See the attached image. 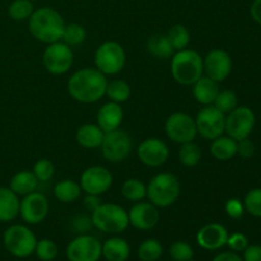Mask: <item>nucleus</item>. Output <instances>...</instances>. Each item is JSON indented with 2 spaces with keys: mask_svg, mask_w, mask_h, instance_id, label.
<instances>
[{
  "mask_svg": "<svg viewBox=\"0 0 261 261\" xmlns=\"http://www.w3.org/2000/svg\"><path fill=\"white\" fill-rule=\"evenodd\" d=\"M228 236V231L223 224L209 223L199 229L196 233V242L201 249L214 251L227 245Z\"/></svg>",
  "mask_w": 261,
  "mask_h": 261,
  "instance_id": "nucleus-19",
  "label": "nucleus"
},
{
  "mask_svg": "<svg viewBox=\"0 0 261 261\" xmlns=\"http://www.w3.org/2000/svg\"><path fill=\"white\" fill-rule=\"evenodd\" d=\"M168 139L177 144L193 142L198 135L195 119L185 112H173L167 117L165 124Z\"/></svg>",
  "mask_w": 261,
  "mask_h": 261,
  "instance_id": "nucleus-11",
  "label": "nucleus"
},
{
  "mask_svg": "<svg viewBox=\"0 0 261 261\" xmlns=\"http://www.w3.org/2000/svg\"><path fill=\"white\" fill-rule=\"evenodd\" d=\"M122 120H124V110L121 105L116 102L110 101L102 105L97 112V125L105 133L119 129L120 125L122 124Z\"/></svg>",
  "mask_w": 261,
  "mask_h": 261,
  "instance_id": "nucleus-20",
  "label": "nucleus"
},
{
  "mask_svg": "<svg viewBox=\"0 0 261 261\" xmlns=\"http://www.w3.org/2000/svg\"><path fill=\"white\" fill-rule=\"evenodd\" d=\"M137 154L143 165L155 168L167 162L170 157V149L168 145L160 138H147L139 144Z\"/></svg>",
  "mask_w": 261,
  "mask_h": 261,
  "instance_id": "nucleus-16",
  "label": "nucleus"
},
{
  "mask_svg": "<svg viewBox=\"0 0 261 261\" xmlns=\"http://www.w3.org/2000/svg\"><path fill=\"white\" fill-rule=\"evenodd\" d=\"M33 10L35 8H33V2L31 0H13L8 7V15L10 19L22 22L30 19Z\"/></svg>",
  "mask_w": 261,
  "mask_h": 261,
  "instance_id": "nucleus-34",
  "label": "nucleus"
},
{
  "mask_svg": "<svg viewBox=\"0 0 261 261\" xmlns=\"http://www.w3.org/2000/svg\"><path fill=\"white\" fill-rule=\"evenodd\" d=\"M163 254V246L158 240L147 239L138 247V257L140 261H157Z\"/></svg>",
  "mask_w": 261,
  "mask_h": 261,
  "instance_id": "nucleus-32",
  "label": "nucleus"
},
{
  "mask_svg": "<svg viewBox=\"0 0 261 261\" xmlns=\"http://www.w3.org/2000/svg\"><path fill=\"white\" fill-rule=\"evenodd\" d=\"M105 132L97 124H84L76 130L75 139L86 149H97L101 147Z\"/></svg>",
  "mask_w": 261,
  "mask_h": 261,
  "instance_id": "nucleus-23",
  "label": "nucleus"
},
{
  "mask_svg": "<svg viewBox=\"0 0 261 261\" xmlns=\"http://www.w3.org/2000/svg\"><path fill=\"white\" fill-rule=\"evenodd\" d=\"M198 134L206 140H214L223 135L226 129V115L213 105L204 106L195 117Z\"/></svg>",
  "mask_w": 261,
  "mask_h": 261,
  "instance_id": "nucleus-10",
  "label": "nucleus"
},
{
  "mask_svg": "<svg viewBox=\"0 0 261 261\" xmlns=\"http://www.w3.org/2000/svg\"><path fill=\"white\" fill-rule=\"evenodd\" d=\"M237 102H239L237 94L233 91H231V89H224V91H219L213 106L217 107L219 111L223 112L224 115H227L232 110L236 109Z\"/></svg>",
  "mask_w": 261,
  "mask_h": 261,
  "instance_id": "nucleus-36",
  "label": "nucleus"
},
{
  "mask_svg": "<svg viewBox=\"0 0 261 261\" xmlns=\"http://www.w3.org/2000/svg\"><path fill=\"white\" fill-rule=\"evenodd\" d=\"M129 223L139 231H150L158 224L160 211L150 201H138L127 212Z\"/></svg>",
  "mask_w": 261,
  "mask_h": 261,
  "instance_id": "nucleus-18",
  "label": "nucleus"
},
{
  "mask_svg": "<svg viewBox=\"0 0 261 261\" xmlns=\"http://www.w3.org/2000/svg\"><path fill=\"white\" fill-rule=\"evenodd\" d=\"M65 22L60 13L50 7H41L33 10L28 19L31 35L40 42L50 45L63 38Z\"/></svg>",
  "mask_w": 261,
  "mask_h": 261,
  "instance_id": "nucleus-2",
  "label": "nucleus"
},
{
  "mask_svg": "<svg viewBox=\"0 0 261 261\" xmlns=\"http://www.w3.org/2000/svg\"><path fill=\"white\" fill-rule=\"evenodd\" d=\"M244 206L245 211L251 216L261 217V188H256L250 190L249 193L245 195L244 199Z\"/></svg>",
  "mask_w": 261,
  "mask_h": 261,
  "instance_id": "nucleus-39",
  "label": "nucleus"
},
{
  "mask_svg": "<svg viewBox=\"0 0 261 261\" xmlns=\"http://www.w3.org/2000/svg\"><path fill=\"white\" fill-rule=\"evenodd\" d=\"M87 31L79 23H69L65 24L61 41L65 42L68 46H79L86 41Z\"/></svg>",
  "mask_w": 261,
  "mask_h": 261,
  "instance_id": "nucleus-35",
  "label": "nucleus"
},
{
  "mask_svg": "<svg viewBox=\"0 0 261 261\" xmlns=\"http://www.w3.org/2000/svg\"><path fill=\"white\" fill-rule=\"evenodd\" d=\"M189 261H195V260H193V259H191V260H189Z\"/></svg>",
  "mask_w": 261,
  "mask_h": 261,
  "instance_id": "nucleus-49",
  "label": "nucleus"
},
{
  "mask_svg": "<svg viewBox=\"0 0 261 261\" xmlns=\"http://www.w3.org/2000/svg\"><path fill=\"white\" fill-rule=\"evenodd\" d=\"M92 226L107 234H120L129 227V214L114 203H101L91 216Z\"/></svg>",
  "mask_w": 261,
  "mask_h": 261,
  "instance_id": "nucleus-4",
  "label": "nucleus"
},
{
  "mask_svg": "<svg viewBox=\"0 0 261 261\" xmlns=\"http://www.w3.org/2000/svg\"><path fill=\"white\" fill-rule=\"evenodd\" d=\"M212 261H244L241 256L236 254L233 251H226V252H221V254L217 255Z\"/></svg>",
  "mask_w": 261,
  "mask_h": 261,
  "instance_id": "nucleus-47",
  "label": "nucleus"
},
{
  "mask_svg": "<svg viewBox=\"0 0 261 261\" xmlns=\"http://www.w3.org/2000/svg\"><path fill=\"white\" fill-rule=\"evenodd\" d=\"M171 74L181 86H193L204 75L203 58L191 48L176 51L171 59Z\"/></svg>",
  "mask_w": 261,
  "mask_h": 261,
  "instance_id": "nucleus-3",
  "label": "nucleus"
},
{
  "mask_svg": "<svg viewBox=\"0 0 261 261\" xmlns=\"http://www.w3.org/2000/svg\"><path fill=\"white\" fill-rule=\"evenodd\" d=\"M32 172L38 182H46L53 178L54 173H55V166L47 158H41V160L36 161V163L33 165Z\"/></svg>",
  "mask_w": 261,
  "mask_h": 261,
  "instance_id": "nucleus-38",
  "label": "nucleus"
},
{
  "mask_svg": "<svg viewBox=\"0 0 261 261\" xmlns=\"http://www.w3.org/2000/svg\"><path fill=\"white\" fill-rule=\"evenodd\" d=\"M255 153V144L249 139V138H245V139L239 140L237 142V154L241 155L242 158H251Z\"/></svg>",
  "mask_w": 261,
  "mask_h": 261,
  "instance_id": "nucleus-43",
  "label": "nucleus"
},
{
  "mask_svg": "<svg viewBox=\"0 0 261 261\" xmlns=\"http://www.w3.org/2000/svg\"><path fill=\"white\" fill-rule=\"evenodd\" d=\"M20 200L10 188L0 186V222H12L19 216Z\"/></svg>",
  "mask_w": 261,
  "mask_h": 261,
  "instance_id": "nucleus-21",
  "label": "nucleus"
},
{
  "mask_svg": "<svg viewBox=\"0 0 261 261\" xmlns=\"http://www.w3.org/2000/svg\"><path fill=\"white\" fill-rule=\"evenodd\" d=\"M31 2H36V0H31Z\"/></svg>",
  "mask_w": 261,
  "mask_h": 261,
  "instance_id": "nucleus-50",
  "label": "nucleus"
},
{
  "mask_svg": "<svg viewBox=\"0 0 261 261\" xmlns=\"http://www.w3.org/2000/svg\"><path fill=\"white\" fill-rule=\"evenodd\" d=\"M244 261H261V246L260 245H249L244 250Z\"/></svg>",
  "mask_w": 261,
  "mask_h": 261,
  "instance_id": "nucleus-44",
  "label": "nucleus"
},
{
  "mask_svg": "<svg viewBox=\"0 0 261 261\" xmlns=\"http://www.w3.org/2000/svg\"><path fill=\"white\" fill-rule=\"evenodd\" d=\"M227 246L233 252H242L249 246V240H247V237L244 233L236 232V233H232L228 236Z\"/></svg>",
  "mask_w": 261,
  "mask_h": 261,
  "instance_id": "nucleus-41",
  "label": "nucleus"
},
{
  "mask_svg": "<svg viewBox=\"0 0 261 261\" xmlns=\"http://www.w3.org/2000/svg\"><path fill=\"white\" fill-rule=\"evenodd\" d=\"M250 13H251L252 19L261 24V0H254L250 8Z\"/></svg>",
  "mask_w": 261,
  "mask_h": 261,
  "instance_id": "nucleus-48",
  "label": "nucleus"
},
{
  "mask_svg": "<svg viewBox=\"0 0 261 261\" xmlns=\"http://www.w3.org/2000/svg\"><path fill=\"white\" fill-rule=\"evenodd\" d=\"M54 195L60 203L70 204L81 198L82 188L74 180H61L54 188Z\"/></svg>",
  "mask_w": 261,
  "mask_h": 261,
  "instance_id": "nucleus-28",
  "label": "nucleus"
},
{
  "mask_svg": "<svg viewBox=\"0 0 261 261\" xmlns=\"http://www.w3.org/2000/svg\"><path fill=\"white\" fill-rule=\"evenodd\" d=\"M102 256V244L97 237L82 233L66 246L69 261H98Z\"/></svg>",
  "mask_w": 261,
  "mask_h": 261,
  "instance_id": "nucleus-13",
  "label": "nucleus"
},
{
  "mask_svg": "<svg viewBox=\"0 0 261 261\" xmlns=\"http://www.w3.org/2000/svg\"><path fill=\"white\" fill-rule=\"evenodd\" d=\"M38 180L32 171H20L15 173L9 182V188L18 196H24L37 190Z\"/></svg>",
  "mask_w": 261,
  "mask_h": 261,
  "instance_id": "nucleus-25",
  "label": "nucleus"
},
{
  "mask_svg": "<svg viewBox=\"0 0 261 261\" xmlns=\"http://www.w3.org/2000/svg\"><path fill=\"white\" fill-rule=\"evenodd\" d=\"M126 54L116 41H106L94 53V65L105 75H116L124 69Z\"/></svg>",
  "mask_w": 261,
  "mask_h": 261,
  "instance_id": "nucleus-7",
  "label": "nucleus"
},
{
  "mask_svg": "<svg viewBox=\"0 0 261 261\" xmlns=\"http://www.w3.org/2000/svg\"><path fill=\"white\" fill-rule=\"evenodd\" d=\"M211 154L218 161H229L237 154V140L231 137H218L212 140Z\"/></svg>",
  "mask_w": 261,
  "mask_h": 261,
  "instance_id": "nucleus-26",
  "label": "nucleus"
},
{
  "mask_svg": "<svg viewBox=\"0 0 261 261\" xmlns=\"http://www.w3.org/2000/svg\"><path fill=\"white\" fill-rule=\"evenodd\" d=\"M201 157H203V153H201L200 147L194 143V140L180 144L178 160L185 167H195L201 161Z\"/></svg>",
  "mask_w": 261,
  "mask_h": 261,
  "instance_id": "nucleus-30",
  "label": "nucleus"
},
{
  "mask_svg": "<svg viewBox=\"0 0 261 261\" xmlns=\"http://www.w3.org/2000/svg\"><path fill=\"white\" fill-rule=\"evenodd\" d=\"M166 35H167L168 41H170L171 46L175 51L185 50L190 43V32L182 24L172 25Z\"/></svg>",
  "mask_w": 261,
  "mask_h": 261,
  "instance_id": "nucleus-33",
  "label": "nucleus"
},
{
  "mask_svg": "<svg viewBox=\"0 0 261 261\" xmlns=\"http://www.w3.org/2000/svg\"><path fill=\"white\" fill-rule=\"evenodd\" d=\"M121 194L126 200L138 203L147 196V186L138 178H127L122 184Z\"/></svg>",
  "mask_w": 261,
  "mask_h": 261,
  "instance_id": "nucleus-31",
  "label": "nucleus"
},
{
  "mask_svg": "<svg viewBox=\"0 0 261 261\" xmlns=\"http://www.w3.org/2000/svg\"><path fill=\"white\" fill-rule=\"evenodd\" d=\"M3 244L5 250L18 259H25L35 254L36 239L32 229L23 224H13L5 229L3 234Z\"/></svg>",
  "mask_w": 261,
  "mask_h": 261,
  "instance_id": "nucleus-6",
  "label": "nucleus"
},
{
  "mask_svg": "<svg viewBox=\"0 0 261 261\" xmlns=\"http://www.w3.org/2000/svg\"><path fill=\"white\" fill-rule=\"evenodd\" d=\"M114 182V176L103 166H91L82 172L79 185L82 191L92 195H99L110 190Z\"/></svg>",
  "mask_w": 261,
  "mask_h": 261,
  "instance_id": "nucleus-14",
  "label": "nucleus"
},
{
  "mask_svg": "<svg viewBox=\"0 0 261 261\" xmlns=\"http://www.w3.org/2000/svg\"><path fill=\"white\" fill-rule=\"evenodd\" d=\"M102 155L111 163H119L126 160L132 153V138L125 130L119 129L105 133L101 144Z\"/></svg>",
  "mask_w": 261,
  "mask_h": 261,
  "instance_id": "nucleus-9",
  "label": "nucleus"
},
{
  "mask_svg": "<svg viewBox=\"0 0 261 261\" xmlns=\"http://www.w3.org/2000/svg\"><path fill=\"white\" fill-rule=\"evenodd\" d=\"M147 51L155 59H162V60L172 58L175 54L166 33H155L150 36L147 41Z\"/></svg>",
  "mask_w": 261,
  "mask_h": 261,
  "instance_id": "nucleus-27",
  "label": "nucleus"
},
{
  "mask_svg": "<svg viewBox=\"0 0 261 261\" xmlns=\"http://www.w3.org/2000/svg\"><path fill=\"white\" fill-rule=\"evenodd\" d=\"M42 63L46 70L53 75H63L70 70L74 63V54L70 46L63 41L47 45L42 55Z\"/></svg>",
  "mask_w": 261,
  "mask_h": 261,
  "instance_id": "nucleus-8",
  "label": "nucleus"
},
{
  "mask_svg": "<svg viewBox=\"0 0 261 261\" xmlns=\"http://www.w3.org/2000/svg\"><path fill=\"white\" fill-rule=\"evenodd\" d=\"M58 245L50 239H42L37 241L35 249L36 256L41 261H53L58 256Z\"/></svg>",
  "mask_w": 261,
  "mask_h": 261,
  "instance_id": "nucleus-37",
  "label": "nucleus"
},
{
  "mask_svg": "<svg viewBox=\"0 0 261 261\" xmlns=\"http://www.w3.org/2000/svg\"><path fill=\"white\" fill-rule=\"evenodd\" d=\"M99 204H101V198H99V195H92V194H87L86 198H84V200H83L84 208H86L88 212H91V213L97 208V206L99 205Z\"/></svg>",
  "mask_w": 261,
  "mask_h": 261,
  "instance_id": "nucleus-46",
  "label": "nucleus"
},
{
  "mask_svg": "<svg viewBox=\"0 0 261 261\" xmlns=\"http://www.w3.org/2000/svg\"><path fill=\"white\" fill-rule=\"evenodd\" d=\"M224 209H226L227 216L232 219H240L245 213L244 203L240 199L236 198H232L229 200H227Z\"/></svg>",
  "mask_w": 261,
  "mask_h": 261,
  "instance_id": "nucleus-42",
  "label": "nucleus"
},
{
  "mask_svg": "<svg viewBox=\"0 0 261 261\" xmlns=\"http://www.w3.org/2000/svg\"><path fill=\"white\" fill-rule=\"evenodd\" d=\"M181 185L178 178L170 172H161L152 177L147 186V196L157 208H168L180 198Z\"/></svg>",
  "mask_w": 261,
  "mask_h": 261,
  "instance_id": "nucleus-5",
  "label": "nucleus"
},
{
  "mask_svg": "<svg viewBox=\"0 0 261 261\" xmlns=\"http://www.w3.org/2000/svg\"><path fill=\"white\" fill-rule=\"evenodd\" d=\"M219 93L218 82L213 81L209 76L201 75L195 83L193 84V94L194 98L201 103L203 106L213 105L217 96Z\"/></svg>",
  "mask_w": 261,
  "mask_h": 261,
  "instance_id": "nucleus-22",
  "label": "nucleus"
},
{
  "mask_svg": "<svg viewBox=\"0 0 261 261\" xmlns=\"http://www.w3.org/2000/svg\"><path fill=\"white\" fill-rule=\"evenodd\" d=\"M106 96L109 97L110 101L121 105L132 96V87L124 79H112L107 82Z\"/></svg>",
  "mask_w": 261,
  "mask_h": 261,
  "instance_id": "nucleus-29",
  "label": "nucleus"
},
{
  "mask_svg": "<svg viewBox=\"0 0 261 261\" xmlns=\"http://www.w3.org/2000/svg\"><path fill=\"white\" fill-rule=\"evenodd\" d=\"M204 74L216 82H223L232 71V59L227 51L214 48L203 58Z\"/></svg>",
  "mask_w": 261,
  "mask_h": 261,
  "instance_id": "nucleus-17",
  "label": "nucleus"
},
{
  "mask_svg": "<svg viewBox=\"0 0 261 261\" xmlns=\"http://www.w3.org/2000/svg\"><path fill=\"white\" fill-rule=\"evenodd\" d=\"M102 256L106 261H126L130 256V245L121 237H111L102 244Z\"/></svg>",
  "mask_w": 261,
  "mask_h": 261,
  "instance_id": "nucleus-24",
  "label": "nucleus"
},
{
  "mask_svg": "<svg viewBox=\"0 0 261 261\" xmlns=\"http://www.w3.org/2000/svg\"><path fill=\"white\" fill-rule=\"evenodd\" d=\"M73 226H74V231L82 234L84 233V232L88 231V228H91L92 221L91 218H87L86 216H79L74 219Z\"/></svg>",
  "mask_w": 261,
  "mask_h": 261,
  "instance_id": "nucleus-45",
  "label": "nucleus"
},
{
  "mask_svg": "<svg viewBox=\"0 0 261 261\" xmlns=\"http://www.w3.org/2000/svg\"><path fill=\"white\" fill-rule=\"evenodd\" d=\"M107 78L96 68L76 70L68 81V92L71 98L81 103H96L106 96Z\"/></svg>",
  "mask_w": 261,
  "mask_h": 261,
  "instance_id": "nucleus-1",
  "label": "nucleus"
},
{
  "mask_svg": "<svg viewBox=\"0 0 261 261\" xmlns=\"http://www.w3.org/2000/svg\"><path fill=\"white\" fill-rule=\"evenodd\" d=\"M255 114L250 107L237 106L226 116V129L228 137L234 140H242L249 138L255 127Z\"/></svg>",
  "mask_w": 261,
  "mask_h": 261,
  "instance_id": "nucleus-12",
  "label": "nucleus"
},
{
  "mask_svg": "<svg viewBox=\"0 0 261 261\" xmlns=\"http://www.w3.org/2000/svg\"><path fill=\"white\" fill-rule=\"evenodd\" d=\"M50 211L47 198L42 193L33 191L23 196L19 205V216L27 224H38L45 221Z\"/></svg>",
  "mask_w": 261,
  "mask_h": 261,
  "instance_id": "nucleus-15",
  "label": "nucleus"
},
{
  "mask_svg": "<svg viewBox=\"0 0 261 261\" xmlns=\"http://www.w3.org/2000/svg\"><path fill=\"white\" fill-rule=\"evenodd\" d=\"M170 255L175 261H189L194 257V250L185 241H175L170 246Z\"/></svg>",
  "mask_w": 261,
  "mask_h": 261,
  "instance_id": "nucleus-40",
  "label": "nucleus"
}]
</instances>
